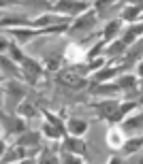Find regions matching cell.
Instances as JSON below:
<instances>
[{"label": "cell", "instance_id": "obj_3", "mask_svg": "<svg viewBox=\"0 0 143 164\" xmlns=\"http://www.w3.org/2000/svg\"><path fill=\"white\" fill-rule=\"evenodd\" d=\"M60 9H64V11H81V9H86V4H71V2H62V4H60Z\"/></svg>", "mask_w": 143, "mask_h": 164}, {"label": "cell", "instance_id": "obj_4", "mask_svg": "<svg viewBox=\"0 0 143 164\" xmlns=\"http://www.w3.org/2000/svg\"><path fill=\"white\" fill-rule=\"evenodd\" d=\"M71 128H73V132H83V130H86V124H81V122H73V124H71Z\"/></svg>", "mask_w": 143, "mask_h": 164}, {"label": "cell", "instance_id": "obj_10", "mask_svg": "<svg viewBox=\"0 0 143 164\" xmlns=\"http://www.w3.org/2000/svg\"><path fill=\"white\" fill-rule=\"evenodd\" d=\"M113 75V71H105L102 75H98V79H107V77H111Z\"/></svg>", "mask_w": 143, "mask_h": 164}, {"label": "cell", "instance_id": "obj_6", "mask_svg": "<svg viewBox=\"0 0 143 164\" xmlns=\"http://www.w3.org/2000/svg\"><path fill=\"white\" fill-rule=\"evenodd\" d=\"M139 32H141V28H137V30H130V32L126 34V43H130L135 36H137V34H139Z\"/></svg>", "mask_w": 143, "mask_h": 164}, {"label": "cell", "instance_id": "obj_2", "mask_svg": "<svg viewBox=\"0 0 143 164\" xmlns=\"http://www.w3.org/2000/svg\"><path fill=\"white\" fill-rule=\"evenodd\" d=\"M60 83H64V85H68V87H83L86 81L81 79V77H77V75H73V73H62L60 77Z\"/></svg>", "mask_w": 143, "mask_h": 164}, {"label": "cell", "instance_id": "obj_13", "mask_svg": "<svg viewBox=\"0 0 143 164\" xmlns=\"http://www.w3.org/2000/svg\"><path fill=\"white\" fill-rule=\"evenodd\" d=\"M0 4H2V0H0Z\"/></svg>", "mask_w": 143, "mask_h": 164}, {"label": "cell", "instance_id": "obj_12", "mask_svg": "<svg viewBox=\"0 0 143 164\" xmlns=\"http://www.w3.org/2000/svg\"><path fill=\"white\" fill-rule=\"evenodd\" d=\"M0 151H2V145H0Z\"/></svg>", "mask_w": 143, "mask_h": 164}, {"label": "cell", "instance_id": "obj_7", "mask_svg": "<svg viewBox=\"0 0 143 164\" xmlns=\"http://www.w3.org/2000/svg\"><path fill=\"white\" fill-rule=\"evenodd\" d=\"M137 13H139V9H128V11H126V15H124V17H135V15H137Z\"/></svg>", "mask_w": 143, "mask_h": 164}, {"label": "cell", "instance_id": "obj_9", "mask_svg": "<svg viewBox=\"0 0 143 164\" xmlns=\"http://www.w3.org/2000/svg\"><path fill=\"white\" fill-rule=\"evenodd\" d=\"M115 28H118V24H111V26L107 28V36H111V34L115 32Z\"/></svg>", "mask_w": 143, "mask_h": 164}, {"label": "cell", "instance_id": "obj_8", "mask_svg": "<svg viewBox=\"0 0 143 164\" xmlns=\"http://www.w3.org/2000/svg\"><path fill=\"white\" fill-rule=\"evenodd\" d=\"M26 66H28V68H30V71H32L34 75L39 73V66H37V64H32V62H26Z\"/></svg>", "mask_w": 143, "mask_h": 164}, {"label": "cell", "instance_id": "obj_1", "mask_svg": "<svg viewBox=\"0 0 143 164\" xmlns=\"http://www.w3.org/2000/svg\"><path fill=\"white\" fill-rule=\"evenodd\" d=\"M100 107V113L107 117V120H118L122 115V109H118V102H102L98 105Z\"/></svg>", "mask_w": 143, "mask_h": 164}, {"label": "cell", "instance_id": "obj_5", "mask_svg": "<svg viewBox=\"0 0 143 164\" xmlns=\"http://www.w3.org/2000/svg\"><path fill=\"white\" fill-rule=\"evenodd\" d=\"M120 85H122V87H128V85H135V79H133V77H124V79L120 81Z\"/></svg>", "mask_w": 143, "mask_h": 164}, {"label": "cell", "instance_id": "obj_11", "mask_svg": "<svg viewBox=\"0 0 143 164\" xmlns=\"http://www.w3.org/2000/svg\"><path fill=\"white\" fill-rule=\"evenodd\" d=\"M47 134H51V136H56V134H58V130H56V128H49V126H47Z\"/></svg>", "mask_w": 143, "mask_h": 164}]
</instances>
